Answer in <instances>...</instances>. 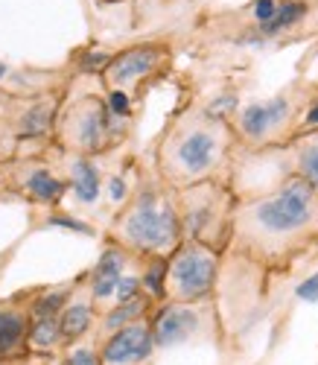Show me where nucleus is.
<instances>
[{"instance_id": "f257e3e1", "label": "nucleus", "mask_w": 318, "mask_h": 365, "mask_svg": "<svg viewBox=\"0 0 318 365\" xmlns=\"http://www.w3.org/2000/svg\"><path fill=\"white\" fill-rule=\"evenodd\" d=\"M318 249V190L301 175H286L266 190L240 196L231 257L269 275L292 269ZM225 255V257H228Z\"/></svg>"}, {"instance_id": "f03ea898", "label": "nucleus", "mask_w": 318, "mask_h": 365, "mask_svg": "<svg viewBox=\"0 0 318 365\" xmlns=\"http://www.w3.org/2000/svg\"><path fill=\"white\" fill-rule=\"evenodd\" d=\"M240 152L234 126L205 111V106L178 108L155 143L152 167L170 187L184 190L199 181L231 178Z\"/></svg>"}, {"instance_id": "7ed1b4c3", "label": "nucleus", "mask_w": 318, "mask_h": 365, "mask_svg": "<svg viewBox=\"0 0 318 365\" xmlns=\"http://www.w3.org/2000/svg\"><path fill=\"white\" fill-rule=\"evenodd\" d=\"M106 240L138 257H170L184 242L178 190L170 187L155 167L143 170L138 175L135 193L114 214Z\"/></svg>"}, {"instance_id": "20e7f679", "label": "nucleus", "mask_w": 318, "mask_h": 365, "mask_svg": "<svg viewBox=\"0 0 318 365\" xmlns=\"http://www.w3.org/2000/svg\"><path fill=\"white\" fill-rule=\"evenodd\" d=\"M315 82H292L277 94L248 103L231 120L240 152H266L292 140Z\"/></svg>"}, {"instance_id": "39448f33", "label": "nucleus", "mask_w": 318, "mask_h": 365, "mask_svg": "<svg viewBox=\"0 0 318 365\" xmlns=\"http://www.w3.org/2000/svg\"><path fill=\"white\" fill-rule=\"evenodd\" d=\"M240 205V193L231 178H210L193 187L178 190V210L184 240L228 255L234 240V214Z\"/></svg>"}, {"instance_id": "423d86ee", "label": "nucleus", "mask_w": 318, "mask_h": 365, "mask_svg": "<svg viewBox=\"0 0 318 365\" xmlns=\"http://www.w3.org/2000/svg\"><path fill=\"white\" fill-rule=\"evenodd\" d=\"M132 120H123L111 111L108 97L82 94L58 117V146L73 155H106L129 138Z\"/></svg>"}, {"instance_id": "0eeeda50", "label": "nucleus", "mask_w": 318, "mask_h": 365, "mask_svg": "<svg viewBox=\"0 0 318 365\" xmlns=\"http://www.w3.org/2000/svg\"><path fill=\"white\" fill-rule=\"evenodd\" d=\"M219 255L202 242L184 240L167 257V301H210L216 298V287L222 278Z\"/></svg>"}, {"instance_id": "6e6552de", "label": "nucleus", "mask_w": 318, "mask_h": 365, "mask_svg": "<svg viewBox=\"0 0 318 365\" xmlns=\"http://www.w3.org/2000/svg\"><path fill=\"white\" fill-rule=\"evenodd\" d=\"M173 62V47L167 41H140L111 56V62L100 73L106 82V91H123L135 103L143 97V91L158 82Z\"/></svg>"}, {"instance_id": "1a4fd4ad", "label": "nucleus", "mask_w": 318, "mask_h": 365, "mask_svg": "<svg viewBox=\"0 0 318 365\" xmlns=\"http://www.w3.org/2000/svg\"><path fill=\"white\" fill-rule=\"evenodd\" d=\"M158 348H175L196 339H213L219 333L216 298L210 301H164L149 316Z\"/></svg>"}, {"instance_id": "9d476101", "label": "nucleus", "mask_w": 318, "mask_h": 365, "mask_svg": "<svg viewBox=\"0 0 318 365\" xmlns=\"http://www.w3.org/2000/svg\"><path fill=\"white\" fill-rule=\"evenodd\" d=\"M140 263H143V257H138L129 249L106 240V249H103L97 266L88 272V292H91V301H93V307H97L100 316L114 307V292H117L120 281L129 275L132 269H138Z\"/></svg>"}, {"instance_id": "9b49d317", "label": "nucleus", "mask_w": 318, "mask_h": 365, "mask_svg": "<svg viewBox=\"0 0 318 365\" xmlns=\"http://www.w3.org/2000/svg\"><path fill=\"white\" fill-rule=\"evenodd\" d=\"M97 348H100V365H152L158 351L149 319L111 333Z\"/></svg>"}, {"instance_id": "f8f14e48", "label": "nucleus", "mask_w": 318, "mask_h": 365, "mask_svg": "<svg viewBox=\"0 0 318 365\" xmlns=\"http://www.w3.org/2000/svg\"><path fill=\"white\" fill-rule=\"evenodd\" d=\"M33 301L24 304L9 301L0 304V362L6 359H24L29 354V327H33Z\"/></svg>"}, {"instance_id": "ddd939ff", "label": "nucleus", "mask_w": 318, "mask_h": 365, "mask_svg": "<svg viewBox=\"0 0 318 365\" xmlns=\"http://www.w3.org/2000/svg\"><path fill=\"white\" fill-rule=\"evenodd\" d=\"M15 190L26 199H33L39 205H58L61 196L68 190V181L65 175L53 173L47 164H36V161H26L21 164V173L9 178Z\"/></svg>"}, {"instance_id": "4468645a", "label": "nucleus", "mask_w": 318, "mask_h": 365, "mask_svg": "<svg viewBox=\"0 0 318 365\" xmlns=\"http://www.w3.org/2000/svg\"><path fill=\"white\" fill-rule=\"evenodd\" d=\"M65 181L73 190L79 205H97L103 190H106V175L100 170V164L88 158V155H73V152H65Z\"/></svg>"}, {"instance_id": "2eb2a0df", "label": "nucleus", "mask_w": 318, "mask_h": 365, "mask_svg": "<svg viewBox=\"0 0 318 365\" xmlns=\"http://www.w3.org/2000/svg\"><path fill=\"white\" fill-rule=\"evenodd\" d=\"M97 319H100V313H97V307H93L91 292H85V298L73 295L71 304L58 316V327H61V339H65V348L82 342L88 333L93 330Z\"/></svg>"}, {"instance_id": "dca6fc26", "label": "nucleus", "mask_w": 318, "mask_h": 365, "mask_svg": "<svg viewBox=\"0 0 318 365\" xmlns=\"http://www.w3.org/2000/svg\"><path fill=\"white\" fill-rule=\"evenodd\" d=\"M155 307H158V304L143 292L140 298H135V301H129V304H117V307L106 310V313L100 316V324H97L100 342H103L106 336H111V333L123 330V327H129V324H135V322L149 319V316L155 313Z\"/></svg>"}, {"instance_id": "f3484780", "label": "nucleus", "mask_w": 318, "mask_h": 365, "mask_svg": "<svg viewBox=\"0 0 318 365\" xmlns=\"http://www.w3.org/2000/svg\"><path fill=\"white\" fill-rule=\"evenodd\" d=\"M61 351H65V339H61L58 319H33V327H29V354L50 359Z\"/></svg>"}, {"instance_id": "a211bd4d", "label": "nucleus", "mask_w": 318, "mask_h": 365, "mask_svg": "<svg viewBox=\"0 0 318 365\" xmlns=\"http://www.w3.org/2000/svg\"><path fill=\"white\" fill-rule=\"evenodd\" d=\"M58 356H61V365H100V348L85 345V342H76V345L65 348Z\"/></svg>"}, {"instance_id": "6ab92c4d", "label": "nucleus", "mask_w": 318, "mask_h": 365, "mask_svg": "<svg viewBox=\"0 0 318 365\" xmlns=\"http://www.w3.org/2000/svg\"><path fill=\"white\" fill-rule=\"evenodd\" d=\"M304 135H318V82L312 85V94L307 100V108L298 120V129L292 138H304Z\"/></svg>"}, {"instance_id": "aec40b11", "label": "nucleus", "mask_w": 318, "mask_h": 365, "mask_svg": "<svg viewBox=\"0 0 318 365\" xmlns=\"http://www.w3.org/2000/svg\"><path fill=\"white\" fill-rule=\"evenodd\" d=\"M298 295L304 301H318V272H312V275L298 287Z\"/></svg>"}, {"instance_id": "412c9836", "label": "nucleus", "mask_w": 318, "mask_h": 365, "mask_svg": "<svg viewBox=\"0 0 318 365\" xmlns=\"http://www.w3.org/2000/svg\"><path fill=\"white\" fill-rule=\"evenodd\" d=\"M47 356H24V359H6V362H0V365H44Z\"/></svg>"}, {"instance_id": "4be33fe9", "label": "nucleus", "mask_w": 318, "mask_h": 365, "mask_svg": "<svg viewBox=\"0 0 318 365\" xmlns=\"http://www.w3.org/2000/svg\"><path fill=\"white\" fill-rule=\"evenodd\" d=\"M4 73H6V65H4V62H0V79H4Z\"/></svg>"}, {"instance_id": "5701e85b", "label": "nucleus", "mask_w": 318, "mask_h": 365, "mask_svg": "<svg viewBox=\"0 0 318 365\" xmlns=\"http://www.w3.org/2000/svg\"><path fill=\"white\" fill-rule=\"evenodd\" d=\"M103 4H123V0H103Z\"/></svg>"}]
</instances>
